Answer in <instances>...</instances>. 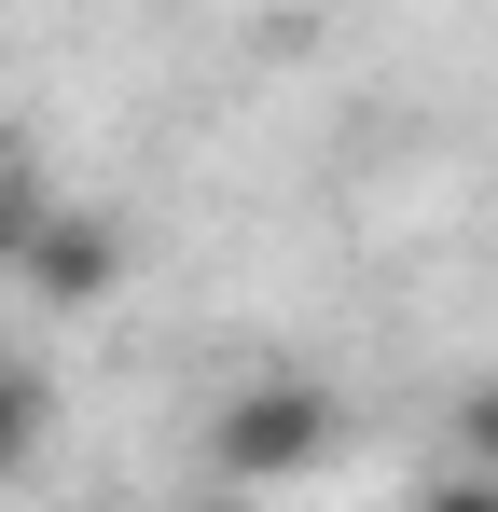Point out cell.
Returning <instances> with one entry per match:
<instances>
[{
	"instance_id": "6da1fadb",
	"label": "cell",
	"mask_w": 498,
	"mask_h": 512,
	"mask_svg": "<svg viewBox=\"0 0 498 512\" xmlns=\"http://www.w3.org/2000/svg\"><path fill=\"white\" fill-rule=\"evenodd\" d=\"M332 429H346V402H332L319 374H249L236 402L208 416V471L222 485H291V471H319Z\"/></svg>"
},
{
	"instance_id": "7a4b0ae2",
	"label": "cell",
	"mask_w": 498,
	"mask_h": 512,
	"mask_svg": "<svg viewBox=\"0 0 498 512\" xmlns=\"http://www.w3.org/2000/svg\"><path fill=\"white\" fill-rule=\"evenodd\" d=\"M14 291H28L42 319L111 305V291H125V222H111V208H56V194H42V222H28V250H14Z\"/></svg>"
},
{
	"instance_id": "3957f363",
	"label": "cell",
	"mask_w": 498,
	"mask_h": 512,
	"mask_svg": "<svg viewBox=\"0 0 498 512\" xmlns=\"http://www.w3.org/2000/svg\"><path fill=\"white\" fill-rule=\"evenodd\" d=\"M42 416H56V388L0 360V471H28V457H42Z\"/></svg>"
},
{
	"instance_id": "277c9868",
	"label": "cell",
	"mask_w": 498,
	"mask_h": 512,
	"mask_svg": "<svg viewBox=\"0 0 498 512\" xmlns=\"http://www.w3.org/2000/svg\"><path fill=\"white\" fill-rule=\"evenodd\" d=\"M28 222H42V180L0 167V277H14V250H28Z\"/></svg>"
},
{
	"instance_id": "5b68a950",
	"label": "cell",
	"mask_w": 498,
	"mask_h": 512,
	"mask_svg": "<svg viewBox=\"0 0 498 512\" xmlns=\"http://www.w3.org/2000/svg\"><path fill=\"white\" fill-rule=\"evenodd\" d=\"M457 457L498 485V388H471V402H457Z\"/></svg>"
},
{
	"instance_id": "8992f818",
	"label": "cell",
	"mask_w": 498,
	"mask_h": 512,
	"mask_svg": "<svg viewBox=\"0 0 498 512\" xmlns=\"http://www.w3.org/2000/svg\"><path fill=\"white\" fill-rule=\"evenodd\" d=\"M402 512H498V485H485V471H457V485H415Z\"/></svg>"
}]
</instances>
